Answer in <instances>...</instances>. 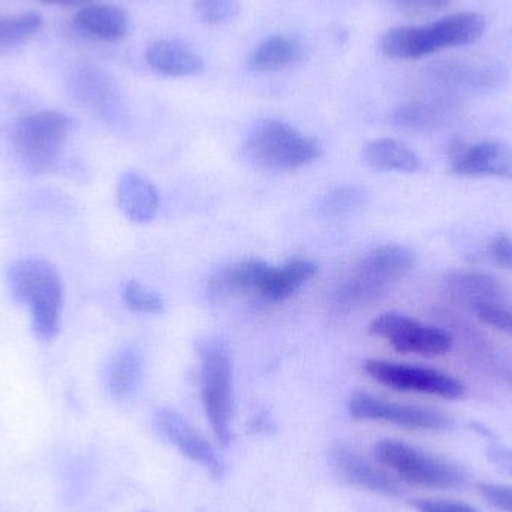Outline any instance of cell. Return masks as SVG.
Segmentation results:
<instances>
[{
    "instance_id": "14",
    "label": "cell",
    "mask_w": 512,
    "mask_h": 512,
    "mask_svg": "<svg viewBox=\"0 0 512 512\" xmlns=\"http://www.w3.org/2000/svg\"><path fill=\"white\" fill-rule=\"evenodd\" d=\"M450 168L463 177H501L512 180V146L501 141H481L453 147Z\"/></svg>"
},
{
    "instance_id": "19",
    "label": "cell",
    "mask_w": 512,
    "mask_h": 512,
    "mask_svg": "<svg viewBox=\"0 0 512 512\" xmlns=\"http://www.w3.org/2000/svg\"><path fill=\"white\" fill-rule=\"evenodd\" d=\"M318 273V264L312 259L294 258L279 267L268 264L256 294L262 300L279 303L291 297L304 283Z\"/></svg>"
},
{
    "instance_id": "7",
    "label": "cell",
    "mask_w": 512,
    "mask_h": 512,
    "mask_svg": "<svg viewBox=\"0 0 512 512\" xmlns=\"http://www.w3.org/2000/svg\"><path fill=\"white\" fill-rule=\"evenodd\" d=\"M201 400L216 441L228 447L233 439V366L225 349L215 343L201 349Z\"/></svg>"
},
{
    "instance_id": "25",
    "label": "cell",
    "mask_w": 512,
    "mask_h": 512,
    "mask_svg": "<svg viewBox=\"0 0 512 512\" xmlns=\"http://www.w3.org/2000/svg\"><path fill=\"white\" fill-rule=\"evenodd\" d=\"M143 372V358L134 348H123L111 358L105 375L108 394L117 402H125L134 396Z\"/></svg>"
},
{
    "instance_id": "4",
    "label": "cell",
    "mask_w": 512,
    "mask_h": 512,
    "mask_svg": "<svg viewBox=\"0 0 512 512\" xmlns=\"http://www.w3.org/2000/svg\"><path fill=\"white\" fill-rule=\"evenodd\" d=\"M74 129V119L62 111H33L15 123L12 147L27 170L50 173L59 168Z\"/></svg>"
},
{
    "instance_id": "17",
    "label": "cell",
    "mask_w": 512,
    "mask_h": 512,
    "mask_svg": "<svg viewBox=\"0 0 512 512\" xmlns=\"http://www.w3.org/2000/svg\"><path fill=\"white\" fill-rule=\"evenodd\" d=\"M445 289L454 304L471 312L486 304L499 303L504 295V286L499 280L483 271H451L445 277Z\"/></svg>"
},
{
    "instance_id": "2",
    "label": "cell",
    "mask_w": 512,
    "mask_h": 512,
    "mask_svg": "<svg viewBox=\"0 0 512 512\" xmlns=\"http://www.w3.org/2000/svg\"><path fill=\"white\" fill-rule=\"evenodd\" d=\"M486 27V18L478 12H456L426 26L393 27L382 35L379 48L390 59H423L448 48L474 44Z\"/></svg>"
},
{
    "instance_id": "12",
    "label": "cell",
    "mask_w": 512,
    "mask_h": 512,
    "mask_svg": "<svg viewBox=\"0 0 512 512\" xmlns=\"http://www.w3.org/2000/svg\"><path fill=\"white\" fill-rule=\"evenodd\" d=\"M155 427L162 439L173 445L186 459L200 465L215 480L227 474V463L218 448L179 412L161 409L155 415Z\"/></svg>"
},
{
    "instance_id": "15",
    "label": "cell",
    "mask_w": 512,
    "mask_h": 512,
    "mask_svg": "<svg viewBox=\"0 0 512 512\" xmlns=\"http://www.w3.org/2000/svg\"><path fill=\"white\" fill-rule=\"evenodd\" d=\"M429 74L439 84L453 89L493 90L510 80L508 66L496 60H442L429 66Z\"/></svg>"
},
{
    "instance_id": "20",
    "label": "cell",
    "mask_w": 512,
    "mask_h": 512,
    "mask_svg": "<svg viewBox=\"0 0 512 512\" xmlns=\"http://www.w3.org/2000/svg\"><path fill=\"white\" fill-rule=\"evenodd\" d=\"M150 68L167 77H192L203 72L204 59L179 39H158L147 47Z\"/></svg>"
},
{
    "instance_id": "37",
    "label": "cell",
    "mask_w": 512,
    "mask_h": 512,
    "mask_svg": "<svg viewBox=\"0 0 512 512\" xmlns=\"http://www.w3.org/2000/svg\"><path fill=\"white\" fill-rule=\"evenodd\" d=\"M42 2L50 3V5L60 6H84L89 5L92 0H42Z\"/></svg>"
},
{
    "instance_id": "36",
    "label": "cell",
    "mask_w": 512,
    "mask_h": 512,
    "mask_svg": "<svg viewBox=\"0 0 512 512\" xmlns=\"http://www.w3.org/2000/svg\"><path fill=\"white\" fill-rule=\"evenodd\" d=\"M249 427H251L254 433H268V430L273 427V424H271L270 418H268L267 415L258 414L256 417L252 418Z\"/></svg>"
},
{
    "instance_id": "28",
    "label": "cell",
    "mask_w": 512,
    "mask_h": 512,
    "mask_svg": "<svg viewBox=\"0 0 512 512\" xmlns=\"http://www.w3.org/2000/svg\"><path fill=\"white\" fill-rule=\"evenodd\" d=\"M367 194L358 186H346V188L334 189L325 195L321 201V209L325 215L339 216L354 212L366 204Z\"/></svg>"
},
{
    "instance_id": "1",
    "label": "cell",
    "mask_w": 512,
    "mask_h": 512,
    "mask_svg": "<svg viewBox=\"0 0 512 512\" xmlns=\"http://www.w3.org/2000/svg\"><path fill=\"white\" fill-rule=\"evenodd\" d=\"M415 262L417 254L406 246L382 245L372 249L334 294L331 318L342 319L351 313L354 315L358 310L381 300L391 286L414 268Z\"/></svg>"
},
{
    "instance_id": "18",
    "label": "cell",
    "mask_w": 512,
    "mask_h": 512,
    "mask_svg": "<svg viewBox=\"0 0 512 512\" xmlns=\"http://www.w3.org/2000/svg\"><path fill=\"white\" fill-rule=\"evenodd\" d=\"M459 110V104L451 98L421 99L399 105L391 120L406 131L432 132L451 122Z\"/></svg>"
},
{
    "instance_id": "33",
    "label": "cell",
    "mask_w": 512,
    "mask_h": 512,
    "mask_svg": "<svg viewBox=\"0 0 512 512\" xmlns=\"http://www.w3.org/2000/svg\"><path fill=\"white\" fill-rule=\"evenodd\" d=\"M411 507L417 512H480L466 502L450 501V499H412Z\"/></svg>"
},
{
    "instance_id": "11",
    "label": "cell",
    "mask_w": 512,
    "mask_h": 512,
    "mask_svg": "<svg viewBox=\"0 0 512 512\" xmlns=\"http://www.w3.org/2000/svg\"><path fill=\"white\" fill-rule=\"evenodd\" d=\"M370 334L390 343L400 354L438 357L453 346V337L435 325L424 324L403 313H382L373 319Z\"/></svg>"
},
{
    "instance_id": "21",
    "label": "cell",
    "mask_w": 512,
    "mask_h": 512,
    "mask_svg": "<svg viewBox=\"0 0 512 512\" xmlns=\"http://www.w3.org/2000/svg\"><path fill=\"white\" fill-rule=\"evenodd\" d=\"M267 262L261 259H246L221 268L210 277L207 285V297L213 303H222L236 295L256 291Z\"/></svg>"
},
{
    "instance_id": "8",
    "label": "cell",
    "mask_w": 512,
    "mask_h": 512,
    "mask_svg": "<svg viewBox=\"0 0 512 512\" xmlns=\"http://www.w3.org/2000/svg\"><path fill=\"white\" fill-rule=\"evenodd\" d=\"M66 86L72 101L81 110L111 128L125 126L128 119L125 99L107 71L87 63L75 65L69 71Z\"/></svg>"
},
{
    "instance_id": "31",
    "label": "cell",
    "mask_w": 512,
    "mask_h": 512,
    "mask_svg": "<svg viewBox=\"0 0 512 512\" xmlns=\"http://www.w3.org/2000/svg\"><path fill=\"white\" fill-rule=\"evenodd\" d=\"M478 492L487 504L502 512H512V486L508 484L480 483Z\"/></svg>"
},
{
    "instance_id": "26",
    "label": "cell",
    "mask_w": 512,
    "mask_h": 512,
    "mask_svg": "<svg viewBox=\"0 0 512 512\" xmlns=\"http://www.w3.org/2000/svg\"><path fill=\"white\" fill-rule=\"evenodd\" d=\"M44 27V18L38 12L0 15V53H9L29 44Z\"/></svg>"
},
{
    "instance_id": "35",
    "label": "cell",
    "mask_w": 512,
    "mask_h": 512,
    "mask_svg": "<svg viewBox=\"0 0 512 512\" xmlns=\"http://www.w3.org/2000/svg\"><path fill=\"white\" fill-rule=\"evenodd\" d=\"M487 459L502 471L512 475V448L505 445L492 444L486 450Z\"/></svg>"
},
{
    "instance_id": "13",
    "label": "cell",
    "mask_w": 512,
    "mask_h": 512,
    "mask_svg": "<svg viewBox=\"0 0 512 512\" xmlns=\"http://www.w3.org/2000/svg\"><path fill=\"white\" fill-rule=\"evenodd\" d=\"M330 457L334 471L349 486L385 498L402 496V481L397 480L375 457L369 459L346 442H336L331 447Z\"/></svg>"
},
{
    "instance_id": "27",
    "label": "cell",
    "mask_w": 512,
    "mask_h": 512,
    "mask_svg": "<svg viewBox=\"0 0 512 512\" xmlns=\"http://www.w3.org/2000/svg\"><path fill=\"white\" fill-rule=\"evenodd\" d=\"M123 301L132 312L159 315L164 312V300L138 280H128L122 289Z\"/></svg>"
},
{
    "instance_id": "16",
    "label": "cell",
    "mask_w": 512,
    "mask_h": 512,
    "mask_svg": "<svg viewBox=\"0 0 512 512\" xmlns=\"http://www.w3.org/2000/svg\"><path fill=\"white\" fill-rule=\"evenodd\" d=\"M72 26L86 38L110 44L123 41L131 29L128 12L111 3L84 5L72 18Z\"/></svg>"
},
{
    "instance_id": "29",
    "label": "cell",
    "mask_w": 512,
    "mask_h": 512,
    "mask_svg": "<svg viewBox=\"0 0 512 512\" xmlns=\"http://www.w3.org/2000/svg\"><path fill=\"white\" fill-rule=\"evenodd\" d=\"M195 12L209 24H227L240 14L239 0H197Z\"/></svg>"
},
{
    "instance_id": "22",
    "label": "cell",
    "mask_w": 512,
    "mask_h": 512,
    "mask_svg": "<svg viewBox=\"0 0 512 512\" xmlns=\"http://www.w3.org/2000/svg\"><path fill=\"white\" fill-rule=\"evenodd\" d=\"M117 204L129 221L146 224L158 215V191L149 179L129 171L120 177Z\"/></svg>"
},
{
    "instance_id": "32",
    "label": "cell",
    "mask_w": 512,
    "mask_h": 512,
    "mask_svg": "<svg viewBox=\"0 0 512 512\" xmlns=\"http://www.w3.org/2000/svg\"><path fill=\"white\" fill-rule=\"evenodd\" d=\"M490 259L495 262L498 267L504 270L512 271V234L499 231L487 245Z\"/></svg>"
},
{
    "instance_id": "9",
    "label": "cell",
    "mask_w": 512,
    "mask_h": 512,
    "mask_svg": "<svg viewBox=\"0 0 512 512\" xmlns=\"http://www.w3.org/2000/svg\"><path fill=\"white\" fill-rule=\"evenodd\" d=\"M346 409L355 420L379 421L405 429L444 432L453 426V418L441 409L393 402L369 393H355Z\"/></svg>"
},
{
    "instance_id": "23",
    "label": "cell",
    "mask_w": 512,
    "mask_h": 512,
    "mask_svg": "<svg viewBox=\"0 0 512 512\" xmlns=\"http://www.w3.org/2000/svg\"><path fill=\"white\" fill-rule=\"evenodd\" d=\"M304 56V45L295 36L273 35L259 42L249 57V69L256 74H271L283 71L300 62Z\"/></svg>"
},
{
    "instance_id": "24",
    "label": "cell",
    "mask_w": 512,
    "mask_h": 512,
    "mask_svg": "<svg viewBox=\"0 0 512 512\" xmlns=\"http://www.w3.org/2000/svg\"><path fill=\"white\" fill-rule=\"evenodd\" d=\"M363 159L369 167L378 171H396V173H417L421 161L417 153L402 141L393 138H378L370 141L363 149Z\"/></svg>"
},
{
    "instance_id": "30",
    "label": "cell",
    "mask_w": 512,
    "mask_h": 512,
    "mask_svg": "<svg viewBox=\"0 0 512 512\" xmlns=\"http://www.w3.org/2000/svg\"><path fill=\"white\" fill-rule=\"evenodd\" d=\"M475 316L490 327L498 328L512 336V312L499 303L486 304L475 310Z\"/></svg>"
},
{
    "instance_id": "6",
    "label": "cell",
    "mask_w": 512,
    "mask_h": 512,
    "mask_svg": "<svg viewBox=\"0 0 512 512\" xmlns=\"http://www.w3.org/2000/svg\"><path fill=\"white\" fill-rule=\"evenodd\" d=\"M249 161L267 171L298 170L321 156L315 138L301 134L282 120H264L249 135L245 147Z\"/></svg>"
},
{
    "instance_id": "5",
    "label": "cell",
    "mask_w": 512,
    "mask_h": 512,
    "mask_svg": "<svg viewBox=\"0 0 512 512\" xmlns=\"http://www.w3.org/2000/svg\"><path fill=\"white\" fill-rule=\"evenodd\" d=\"M373 457L397 480L421 489H459L468 477L450 460L399 439H381L373 445Z\"/></svg>"
},
{
    "instance_id": "34",
    "label": "cell",
    "mask_w": 512,
    "mask_h": 512,
    "mask_svg": "<svg viewBox=\"0 0 512 512\" xmlns=\"http://www.w3.org/2000/svg\"><path fill=\"white\" fill-rule=\"evenodd\" d=\"M397 8L408 14L421 15L445 8L451 0H393Z\"/></svg>"
},
{
    "instance_id": "10",
    "label": "cell",
    "mask_w": 512,
    "mask_h": 512,
    "mask_svg": "<svg viewBox=\"0 0 512 512\" xmlns=\"http://www.w3.org/2000/svg\"><path fill=\"white\" fill-rule=\"evenodd\" d=\"M363 370L373 381L403 393L427 394L448 400L460 399L466 393L465 385L459 379L430 367L387 360H367Z\"/></svg>"
},
{
    "instance_id": "3",
    "label": "cell",
    "mask_w": 512,
    "mask_h": 512,
    "mask_svg": "<svg viewBox=\"0 0 512 512\" xmlns=\"http://www.w3.org/2000/svg\"><path fill=\"white\" fill-rule=\"evenodd\" d=\"M6 282L15 301L29 309L33 331L51 340L60 330L65 288L51 262L41 258H20L6 270Z\"/></svg>"
}]
</instances>
